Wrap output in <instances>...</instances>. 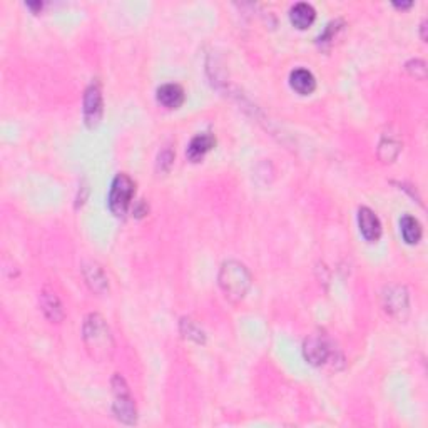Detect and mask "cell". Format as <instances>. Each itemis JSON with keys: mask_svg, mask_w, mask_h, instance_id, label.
I'll return each mask as SVG.
<instances>
[{"mask_svg": "<svg viewBox=\"0 0 428 428\" xmlns=\"http://www.w3.org/2000/svg\"><path fill=\"white\" fill-rule=\"evenodd\" d=\"M82 338L87 351L94 360L106 362L107 358L113 357L114 339L106 319L101 315L91 313L87 316L82 326Z\"/></svg>", "mask_w": 428, "mask_h": 428, "instance_id": "cell-1", "label": "cell"}, {"mask_svg": "<svg viewBox=\"0 0 428 428\" xmlns=\"http://www.w3.org/2000/svg\"><path fill=\"white\" fill-rule=\"evenodd\" d=\"M219 286L226 296L233 301H238L251 286V275L245 265L238 261H227L223 265L219 273Z\"/></svg>", "mask_w": 428, "mask_h": 428, "instance_id": "cell-2", "label": "cell"}, {"mask_svg": "<svg viewBox=\"0 0 428 428\" xmlns=\"http://www.w3.org/2000/svg\"><path fill=\"white\" fill-rule=\"evenodd\" d=\"M134 198V183L127 174H118L111 184L109 207L114 216H124Z\"/></svg>", "mask_w": 428, "mask_h": 428, "instance_id": "cell-3", "label": "cell"}, {"mask_svg": "<svg viewBox=\"0 0 428 428\" xmlns=\"http://www.w3.org/2000/svg\"><path fill=\"white\" fill-rule=\"evenodd\" d=\"M113 390H114V413L121 422L133 425L138 418L136 413L134 400L131 397L129 387H127L126 380L121 375H115L113 378Z\"/></svg>", "mask_w": 428, "mask_h": 428, "instance_id": "cell-4", "label": "cell"}, {"mask_svg": "<svg viewBox=\"0 0 428 428\" xmlns=\"http://www.w3.org/2000/svg\"><path fill=\"white\" fill-rule=\"evenodd\" d=\"M102 94L99 84H91L84 94V119L89 127H95L102 119Z\"/></svg>", "mask_w": 428, "mask_h": 428, "instance_id": "cell-5", "label": "cell"}, {"mask_svg": "<svg viewBox=\"0 0 428 428\" xmlns=\"http://www.w3.org/2000/svg\"><path fill=\"white\" fill-rule=\"evenodd\" d=\"M303 353H305V358L311 365L322 366L325 365L328 357H330V346H328L325 338L319 337V335H313L305 342Z\"/></svg>", "mask_w": 428, "mask_h": 428, "instance_id": "cell-6", "label": "cell"}, {"mask_svg": "<svg viewBox=\"0 0 428 428\" xmlns=\"http://www.w3.org/2000/svg\"><path fill=\"white\" fill-rule=\"evenodd\" d=\"M385 299V308L390 315L403 318V313H408V295L405 288L402 286H390L383 295Z\"/></svg>", "mask_w": 428, "mask_h": 428, "instance_id": "cell-7", "label": "cell"}, {"mask_svg": "<svg viewBox=\"0 0 428 428\" xmlns=\"http://www.w3.org/2000/svg\"><path fill=\"white\" fill-rule=\"evenodd\" d=\"M358 225L360 233L366 241H377L382 234V223L378 216L370 210V207H360L358 211Z\"/></svg>", "mask_w": 428, "mask_h": 428, "instance_id": "cell-8", "label": "cell"}, {"mask_svg": "<svg viewBox=\"0 0 428 428\" xmlns=\"http://www.w3.org/2000/svg\"><path fill=\"white\" fill-rule=\"evenodd\" d=\"M41 308L44 315L47 316V319H50L52 323H61L64 319V308L61 299L49 286H46L41 291Z\"/></svg>", "mask_w": 428, "mask_h": 428, "instance_id": "cell-9", "label": "cell"}, {"mask_svg": "<svg viewBox=\"0 0 428 428\" xmlns=\"http://www.w3.org/2000/svg\"><path fill=\"white\" fill-rule=\"evenodd\" d=\"M84 278H86L87 285L91 286L92 291L104 295L109 290V283H107V276L102 271V268L94 261H87L82 265Z\"/></svg>", "mask_w": 428, "mask_h": 428, "instance_id": "cell-10", "label": "cell"}, {"mask_svg": "<svg viewBox=\"0 0 428 428\" xmlns=\"http://www.w3.org/2000/svg\"><path fill=\"white\" fill-rule=\"evenodd\" d=\"M214 144H216V139L213 134H210V133L198 134L193 141L189 142V146H187V158H189L193 162L201 161L204 156L213 149Z\"/></svg>", "mask_w": 428, "mask_h": 428, "instance_id": "cell-11", "label": "cell"}, {"mask_svg": "<svg viewBox=\"0 0 428 428\" xmlns=\"http://www.w3.org/2000/svg\"><path fill=\"white\" fill-rule=\"evenodd\" d=\"M158 101L167 109H178L184 102V89L178 84H164L158 89Z\"/></svg>", "mask_w": 428, "mask_h": 428, "instance_id": "cell-12", "label": "cell"}, {"mask_svg": "<svg viewBox=\"0 0 428 428\" xmlns=\"http://www.w3.org/2000/svg\"><path fill=\"white\" fill-rule=\"evenodd\" d=\"M291 87L301 95L311 94L316 89V79L308 69H295L290 74Z\"/></svg>", "mask_w": 428, "mask_h": 428, "instance_id": "cell-13", "label": "cell"}, {"mask_svg": "<svg viewBox=\"0 0 428 428\" xmlns=\"http://www.w3.org/2000/svg\"><path fill=\"white\" fill-rule=\"evenodd\" d=\"M315 17H316L315 9L306 2L296 3L290 12L291 22H293V26L298 27V29H306V27H310L311 24H313Z\"/></svg>", "mask_w": 428, "mask_h": 428, "instance_id": "cell-14", "label": "cell"}, {"mask_svg": "<svg viewBox=\"0 0 428 428\" xmlns=\"http://www.w3.org/2000/svg\"><path fill=\"white\" fill-rule=\"evenodd\" d=\"M400 231H402L403 239L408 245H417L422 238V226H420L418 219L413 216L405 214L400 219Z\"/></svg>", "mask_w": 428, "mask_h": 428, "instance_id": "cell-15", "label": "cell"}, {"mask_svg": "<svg viewBox=\"0 0 428 428\" xmlns=\"http://www.w3.org/2000/svg\"><path fill=\"white\" fill-rule=\"evenodd\" d=\"M162 164H166V171L169 169V166L173 164V154H171V151H164V153L159 156V166H162Z\"/></svg>", "mask_w": 428, "mask_h": 428, "instance_id": "cell-16", "label": "cell"}, {"mask_svg": "<svg viewBox=\"0 0 428 428\" xmlns=\"http://www.w3.org/2000/svg\"><path fill=\"white\" fill-rule=\"evenodd\" d=\"M411 6V2H408V3H395V7H400V9H407V7H410Z\"/></svg>", "mask_w": 428, "mask_h": 428, "instance_id": "cell-17", "label": "cell"}, {"mask_svg": "<svg viewBox=\"0 0 428 428\" xmlns=\"http://www.w3.org/2000/svg\"><path fill=\"white\" fill-rule=\"evenodd\" d=\"M30 9H42V3H29Z\"/></svg>", "mask_w": 428, "mask_h": 428, "instance_id": "cell-18", "label": "cell"}]
</instances>
